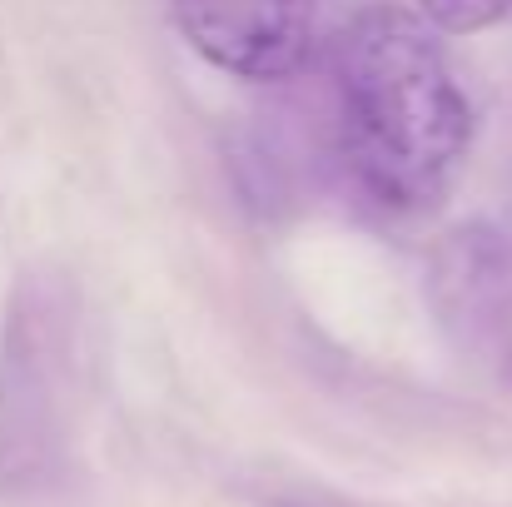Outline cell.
<instances>
[{"mask_svg":"<svg viewBox=\"0 0 512 507\" xmlns=\"http://www.w3.org/2000/svg\"><path fill=\"white\" fill-rule=\"evenodd\" d=\"M334 90L358 194L388 214L433 209L473 140L468 95L433 30L398 5L363 10L334 45Z\"/></svg>","mask_w":512,"mask_h":507,"instance_id":"6da1fadb","label":"cell"},{"mask_svg":"<svg viewBox=\"0 0 512 507\" xmlns=\"http://www.w3.org/2000/svg\"><path fill=\"white\" fill-rule=\"evenodd\" d=\"M428 309L448 343L512 383V234L473 219L438 239L428 259Z\"/></svg>","mask_w":512,"mask_h":507,"instance_id":"7a4b0ae2","label":"cell"},{"mask_svg":"<svg viewBox=\"0 0 512 507\" xmlns=\"http://www.w3.org/2000/svg\"><path fill=\"white\" fill-rule=\"evenodd\" d=\"M184 40L234 80H289L314 50L319 0H174Z\"/></svg>","mask_w":512,"mask_h":507,"instance_id":"3957f363","label":"cell"},{"mask_svg":"<svg viewBox=\"0 0 512 507\" xmlns=\"http://www.w3.org/2000/svg\"><path fill=\"white\" fill-rule=\"evenodd\" d=\"M418 10H423L438 30L473 35V30H488V25H498L503 15H512V0H418Z\"/></svg>","mask_w":512,"mask_h":507,"instance_id":"277c9868","label":"cell"},{"mask_svg":"<svg viewBox=\"0 0 512 507\" xmlns=\"http://www.w3.org/2000/svg\"><path fill=\"white\" fill-rule=\"evenodd\" d=\"M274 507H358V503H343L334 493H294V498H274Z\"/></svg>","mask_w":512,"mask_h":507,"instance_id":"5b68a950","label":"cell"}]
</instances>
